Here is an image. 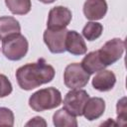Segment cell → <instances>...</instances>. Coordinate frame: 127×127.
I'll return each mask as SVG.
<instances>
[{"instance_id": "cell-2", "label": "cell", "mask_w": 127, "mask_h": 127, "mask_svg": "<svg viewBox=\"0 0 127 127\" xmlns=\"http://www.w3.org/2000/svg\"><path fill=\"white\" fill-rule=\"evenodd\" d=\"M62 104V94L56 87L42 88L34 92L29 98V106L37 112L54 109Z\"/></svg>"}, {"instance_id": "cell-20", "label": "cell", "mask_w": 127, "mask_h": 127, "mask_svg": "<svg viewBox=\"0 0 127 127\" xmlns=\"http://www.w3.org/2000/svg\"><path fill=\"white\" fill-rule=\"evenodd\" d=\"M13 90L12 83L5 74L0 73V98L8 96Z\"/></svg>"}, {"instance_id": "cell-19", "label": "cell", "mask_w": 127, "mask_h": 127, "mask_svg": "<svg viewBox=\"0 0 127 127\" xmlns=\"http://www.w3.org/2000/svg\"><path fill=\"white\" fill-rule=\"evenodd\" d=\"M117 110V119L119 125H125L126 122V97H122L120 100H118L116 105Z\"/></svg>"}, {"instance_id": "cell-11", "label": "cell", "mask_w": 127, "mask_h": 127, "mask_svg": "<svg viewBox=\"0 0 127 127\" xmlns=\"http://www.w3.org/2000/svg\"><path fill=\"white\" fill-rule=\"evenodd\" d=\"M116 83V76L113 71L108 69H102L97 71V73L92 78V86L98 91H109Z\"/></svg>"}, {"instance_id": "cell-3", "label": "cell", "mask_w": 127, "mask_h": 127, "mask_svg": "<svg viewBox=\"0 0 127 127\" xmlns=\"http://www.w3.org/2000/svg\"><path fill=\"white\" fill-rule=\"evenodd\" d=\"M29 50L27 39L20 33L13 34L2 40V53L9 61H20Z\"/></svg>"}, {"instance_id": "cell-14", "label": "cell", "mask_w": 127, "mask_h": 127, "mask_svg": "<svg viewBox=\"0 0 127 127\" xmlns=\"http://www.w3.org/2000/svg\"><path fill=\"white\" fill-rule=\"evenodd\" d=\"M21 26L18 20L11 16L0 17V40L7 38L10 35L20 33Z\"/></svg>"}, {"instance_id": "cell-12", "label": "cell", "mask_w": 127, "mask_h": 127, "mask_svg": "<svg viewBox=\"0 0 127 127\" xmlns=\"http://www.w3.org/2000/svg\"><path fill=\"white\" fill-rule=\"evenodd\" d=\"M105 110V101L100 97H90L87 99L82 115L88 120L93 121L95 119H98L101 117Z\"/></svg>"}, {"instance_id": "cell-15", "label": "cell", "mask_w": 127, "mask_h": 127, "mask_svg": "<svg viewBox=\"0 0 127 127\" xmlns=\"http://www.w3.org/2000/svg\"><path fill=\"white\" fill-rule=\"evenodd\" d=\"M53 123L56 127H76L77 121L74 115L64 108L59 109L53 115Z\"/></svg>"}, {"instance_id": "cell-5", "label": "cell", "mask_w": 127, "mask_h": 127, "mask_svg": "<svg viewBox=\"0 0 127 127\" xmlns=\"http://www.w3.org/2000/svg\"><path fill=\"white\" fill-rule=\"evenodd\" d=\"M124 50L125 42L119 38H114L107 41L97 52L103 64L108 66L121 59Z\"/></svg>"}, {"instance_id": "cell-8", "label": "cell", "mask_w": 127, "mask_h": 127, "mask_svg": "<svg viewBox=\"0 0 127 127\" xmlns=\"http://www.w3.org/2000/svg\"><path fill=\"white\" fill-rule=\"evenodd\" d=\"M72 18L71 11L64 6L53 7L48 16V29H63L70 23Z\"/></svg>"}, {"instance_id": "cell-9", "label": "cell", "mask_w": 127, "mask_h": 127, "mask_svg": "<svg viewBox=\"0 0 127 127\" xmlns=\"http://www.w3.org/2000/svg\"><path fill=\"white\" fill-rule=\"evenodd\" d=\"M107 3L105 0H86L83 4V14L86 19L96 21L102 19L107 13Z\"/></svg>"}, {"instance_id": "cell-7", "label": "cell", "mask_w": 127, "mask_h": 127, "mask_svg": "<svg viewBox=\"0 0 127 127\" xmlns=\"http://www.w3.org/2000/svg\"><path fill=\"white\" fill-rule=\"evenodd\" d=\"M67 30L63 29H46L43 39L49 51L53 54H62L65 52V37Z\"/></svg>"}, {"instance_id": "cell-17", "label": "cell", "mask_w": 127, "mask_h": 127, "mask_svg": "<svg viewBox=\"0 0 127 127\" xmlns=\"http://www.w3.org/2000/svg\"><path fill=\"white\" fill-rule=\"evenodd\" d=\"M103 32L102 24L98 22H87L82 29V36L87 41H94L98 39Z\"/></svg>"}, {"instance_id": "cell-21", "label": "cell", "mask_w": 127, "mask_h": 127, "mask_svg": "<svg viewBox=\"0 0 127 127\" xmlns=\"http://www.w3.org/2000/svg\"><path fill=\"white\" fill-rule=\"evenodd\" d=\"M26 126H47V122L43 117L36 116L26 123Z\"/></svg>"}, {"instance_id": "cell-4", "label": "cell", "mask_w": 127, "mask_h": 127, "mask_svg": "<svg viewBox=\"0 0 127 127\" xmlns=\"http://www.w3.org/2000/svg\"><path fill=\"white\" fill-rule=\"evenodd\" d=\"M90 74L87 73L80 64L73 63L65 66L64 71V82L70 89L84 87L89 81Z\"/></svg>"}, {"instance_id": "cell-6", "label": "cell", "mask_w": 127, "mask_h": 127, "mask_svg": "<svg viewBox=\"0 0 127 127\" xmlns=\"http://www.w3.org/2000/svg\"><path fill=\"white\" fill-rule=\"evenodd\" d=\"M88 98L89 95L84 89H71L64 98V108L74 116H81Z\"/></svg>"}, {"instance_id": "cell-10", "label": "cell", "mask_w": 127, "mask_h": 127, "mask_svg": "<svg viewBox=\"0 0 127 127\" xmlns=\"http://www.w3.org/2000/svg\"><path fill=\"white\" fill-rule=\"evenodd\" d=\"M65 51L73 56L84 55L87 51L82 36L74 30H67L65 37Z\"/></svg>"}, {"instance_id": "cell-13", "label": "cell", "mask_w": 127, "mask_h": 127, "mask_svg": "<svg viewBox=\"0 0 127 127\" xmlns=\"http://www.w3.org/2000/svg\"><path fill=\"white\" fill-rule=\"evenodd\" d=\"M80 64L83 67V69L89 74H93V73H95L99 70H102L106 67L103 64V63L101 62L97 51H93V52L88 53L82 59Z\"/></svg>"}, {"instance_id": "cell-1", "label": "cell", "mask_w": 127, "mask_h": 127, "mask_svg": "<svg viewBox=\"0 0 127 127\" xmlns=\"http://www.w3.org/2000/svg\"><path fill=\"white\" fill-rule=\"evenodd\" d=\"M55 68L45 59H39L36 63H29L16 70L18 85L24 90H32L42 84L51 82L55 77Z\"/></svg>"}, {"instance_id": "cell-22", "label": "cell", "mask_w": 127, "mask_h": 127, "mask_svg": "<svg viewBox=\"0 0 127 127\" xmlns=\"http://www.w3.org/2000/svg\"><path fill=\"white\" fill-rule=\"evenodd\" d=\"M39 1L42 2V3H44V4H51V3L55 2L56 0H39Z\"/></svg>"}, {"instance_id": "cell-16", "label": "cell", "mask_w": 127, "mask_h": 127, "mask_svg": "<svg viewBox=\"0 0 127 127\" xmlns=\"http://www.w3.org/2000/svg\"><path fill=\"white\" fill-rule=\"evenodd\" d=\"M9 11L14 15H26L31 11V0H5Z\"/></svg>"}, {"instance_id": "cell-18", "label": "cell", "mask_w": 127, "mask_h": 127, "mask_svg": "<svg viewBox=\"0 0 127 127\" xmlns=\"http://www.w3.org/2000/svg\"><path fill=\"white\" fill-rule=\"evenodd\" d=\"M14 125V113L7 107H0V126L12 127Z\"/></svg>"}]
</instances>
